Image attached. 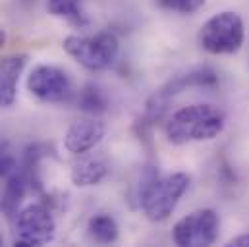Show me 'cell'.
Returning <instances> with one entry per match:
<instances>
[{
  "mask_svg": "<svg viewBox=\"0 0 249 247\" xmlns=\"http://www.w3.org/2000/svg\"><path fill=\"white\" fill-rule=\"evenodd\" d=\"M216 83H218V75H216L211 68L203 66V68H195V70H191V71H187V73L176 75V77L170 79L159 93H162L164 97L172 99L174 95L182 93L187 87H211V85H216Z\"/></svg>",
  "mask_w": 249,
  "mask_h": 247,
  "instance_id": "cell-10",
  "label": "cell"
},
{
  "mask_svg": "<svg viewBox=\"0 0 249 247\" xmlns=\"http://www.w3.org/2000/svg\"><path fill=\"white\" fill-rule=\"evenodd\" d=\"M6 45V31L0 27V51H2V47Z\"/></svg>",
  "mask_w": 249,
  "mask_h": 247,
  "instance_id": "cell-18",
  "label": "cell"
},
{
  "mask_svg": "<svg viewBox=\"0 0 249 247\" xmlns=\"http://www.w3.org/2000/svg\"><path fill=\"white\" fill-rule=\"evenodd\" d=\"M87 234L93 242L108 246V244H114L118 240L120 228H118V222L114 220V216H110L107 212H101V214H95V216L89 218Z\"/></svg>",
  "mask_w": 249,
  "mask_h": 247,
  "instance_id": "cell-12",
  "label": "cell"
},
{
  "mask_svg": "<svg viewBox=\"0 0 249 247\" xmlns=\"http://www.w3.org/2000/svg\"><path fill=\"white\" fill-rule=\"evenodd\" d=\"M199 45L203 51L214 56L236 54L246 41V25L240 14L224 10L209 18L199 29Z\"/></svg>",
  "mask_w": 249,
  "mask_h": 247,
  "instance_id": "cell-3",
  "label": "cell"
},
{
  "mask_svg": "<svg viewBox=\"0 0 249 247\" xmlns=\"http://www.w3.org/2000/svg\"><path fill=\"white\" fill-rule=\"evenodd\" d=\"M47 10L54 18L66 19L75 27H85L89 23L81 12V0H47Z\"/></svg>",
  "mask_w": 249,
  "mask_h": 247,
  "instance_id": "cell-13",
  "label": "cell"
},
{
  "mask_svg": "<svg viewBox=\"0 0 249 247\" xmlns=\"http://www.w3.org/2000/svg\"><path fill=\"white\" fill-rule=\"evenodd\" d=\"M159 8L166 12H176V14H195L199 12L207 0H157Z\"/></svg>",
  "mask_w": 249,
  "mask_h": 247,
  "instance_id": "cell-15",
  "label": "cell"
},
{
  "mask_svg": "<svg viewBox=\"0 0 249 247\" xmlns=\"http://www.w3.org/2000/svg\"><path fill=\"white\" fill-rule=\"evenodd\" d=\"M189 187V176L186 172H174L168 176H153L141 187L139 207L147 220L164 222L176 211L180 199Z\"/></svg>",
  "mask_w": 249,
  "mask_h": 247,
  "instance_id": "cell-2",
  "label": "cell"
},
{
  "mask_svg": "<svg viewBox=\"0 0 249 247\" xmlns=\"http://www.w3.org/2000/svg\"><path fill=\"white\" fill-rule=\"evenodd\" d=\"M19 170L18 160L14 159V155L8 151V145L4 141H0V178L8 180L10 176H14Z\"/></svg>",
  "mask_w": 249,
  "mask_h": 247,
  "instance_id": "cell-16",
  "label": "cell"
},
{
  "mask_svg": "<svg viewBox=\"0 0 249 247\" xmlns=\"http://www.w3.org/2000/svg\"><path fill=\"white\" fill-rule=\"evenodd\" d=\"M224 114L213 105H189L176 110L164 125L166 139L172 145L213 141L224 129Z\"/></svg>",
  "mask_w": 249,
  "mask_h": 247,
  "instance_id": "cell-1",
  "label": "cell"
},
{
  "mask_svg": "<svg viewBox=\"0 0 249 247\" xmlns=\"http://www.w3.org/2000/svg\"><path fill=\"white\" fill-rule=\"evenodd\" d=\"M220 234V218L213 209H197L182 216L172 228V240L180 247L213 246Z\"/></svg>",
  "mask_w": 249,
  "mask_h": 247,
  "instance_id": "cell-6",
  "label": "cell"
},
{
  "mask_svg": "<svg viewBox=\"0 0 249 247\" xmlns=\"http://www.w3.org/2000/svg\"><path fill=\"white\" fill-rule=\"evenodd\" d=\"M16 226V247L47 246L56 236V220L53 211L45 203H31L19 209L14 216Z\"/></svg>",
  "mask_w": 249,
  "mask_h": 247,
  "instance_id": "cell-5",
  "label": "cell"
},
{
  "mask_svg": "<svg viewBox=\"0 0 249 247\" xmlns=\"http://www.w3.org/2000/svg\"><path fill=\"white\" fill-rule=\"evenodd\" d=\"M27 91L39 101L51 105L68 103L75 95L73 81L68 71L51 64H39L31 70L27 75Z\"/></svg>",
  "mask_w": 249,
  "mask_h": 247,
  "instance_id": "cell-7",
  "label": "cell"
},
{
  "mask_svg": "<svg viewBox=\"0 0 249 247\" xmlns=\"http://www.w3.org/2000/svg\"><path fill=\"white\" fill-rule=\"evenodd\" d=\"M27 60V54H12L0 60V108L14 106L18 99V83Z\"/></svg>",
  "mask_w": 249,
  "mask_h": 247,
  "instance_id": "cell-9",
  "label": "cell"
},
{
  "mask_svg": "<svg viewBox=\"0 0 249 247\" xmlns=\"http://www.w3.org/2000/svg\"><path fill=\"white\" fill-rule=\"evenodd\" d=\"M228 246H236V247H249V234H240L236 238H232L228 242Z\"/></svg>",
  "mask_w": 249,
  "mask_h": 247,
  "instance_id": "cell-17",
  "label": "cell"
},
{
  "mask_svg": "<svg viewBox=\"0 0 249 247\" xmlns=\"http://www.w3.org/2000/svg\"><path fill=\"white\" fill-rule=\"evenodd\" d=\"M2 244H4V240H2V236H0V246H2Z\"/></svg>",
  "mask_w": 249,
  "mask_h": 247,
  "instance_id": "cell-19",
  "label": "cell"
},
{
  "mask_svg": "<svg viewBox=\"0 0 249 247\" xmlns=\"http://www.w3.org/2000/svg\"><path fill=\"white\" fill-rule=\"evenodd\" d=\"M108 174V168L99 159H81L71 166L70 178L77 187H93L99 185Z\"/></svg>",
  "mask_w": 249,
  "mask_h": 247,
  "instance_id": "cell-11",
  "label": "cell"
},
{
  "mask_svg": "<svg viewBox=\"0 0 249 247\" xmlns=\"http://www.w3.org/2000/svg\"><path fill=\"white\" fill-rule=\"evenodd\" d=\"M62 49L68 56L91 71L108 70L120 53L118 39L108 31L68 35L62 41Z\"/></svg>",
  "mask_w": 249,
  "mask_h": 247,
  "instance_id": "cell-4",
  "label": "cell"
},
{
  "mask_svg": "<svg viewBox=\"0 0 249 247\" xmlns=\"http://www.w3.org/2000/svg\"><path fill=\"white\" fill-rule=\"evenodd\" d=\"M77 105L81 110H85L89 114H99L108 108V99H107L105 91L99 89L97 85H85L77 95Z\"/></svg>",
  "mask_w": 249,
  "mask_h": 247,
  "instance_id": "cell-14",
  "label": "cell"
},
{
  "mask_svg": "<svg viewBox=\"0 0 249 247\" xmlns=\"http://www.w3.org/2000/svg\"><path fill=\"white\" fill-rule=\"evenodd\" d=\"M107 135V125L105 122L97 118H81L73 122L64 137V147L68 153L81 157L89 151H93Z\"/></svg>",
  "mask_w": 249,
  "mask_h": 247,
  "instance_id": "cell-8",
  "label": "cell"
}]
</instances>
